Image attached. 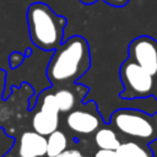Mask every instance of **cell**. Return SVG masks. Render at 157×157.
Masks as SVG:
<instances>
[{
  "label": "cell",
  "instance_id": "obj_12",
  "mask_svg": "<svg viewBox=\"0 0 157 157\" xmlns=\"http://www.w3.org/2000/svg\"><path fill=\"white\" fill-rule=\"evenodd\" d=\"M59 110L60 112H70L72 110L75 103H76V96L72 91L67 88H61L54 93Z\"/></svg>",
  "mask_w": 157,
  "mask_h": 157
},
{
  "label": "cell",
  "instance_id": "obj_13",
  "mask_svg": "<svg viewBox=\"0 0 157 157\" xmlns=\"http://www.w3.org/2000/svg\"><path fill=\"white\" fill-rule=\"evenodd\" d=\"M40 109L44 110V112H48V113H53V114H59V113H60L54 93H47V94L42 98Z\"/></svg>",
  "mask_w": 157,
  "mask_h": 157
},
{
  "label": "cell",
  "instance_id": "obj_18",
  "mask_svg": "<svg viewBox=\"0 0 157 157\" xmlns=\"http://www.w3.org/2000/svg\"><path fill=\"white\" fill-rule=\"evenodd\" d=\"M150 152H151V155H153L155 157H157V139L156 140H153L152 142H150Z\"/></svg>",
  "mask_w": 157,
  "mask_h": 157
},
{
  "label": "cell",
  "instance_id": "obj_15",
  "mask_svg": "<svg viewBox=\"0 0 157 157\" xmlns=\"http://www.w3.org/2000/svg\"><path fill=\"white\" fill-rule=\"evenodd\" d=\"M55 157H86V156L76 148H65L63 152H60Z\"/></svg>",
  "mask_w": 157,
  "mask_h": 157
},
{
  "label": "cell",
  "instance_id": "obj_11",
  "mask_svg": "<svg viewBox=\"0 0 157 157\" xmlns=\"http://www.w3.org/2000/svg\"><path fill=\"white\" fill-rule=\"evenodd\" d=\"M115 152H117V157H152L151 152L147 148L134 141L120 144L115 150Z\"/></svg>",
  "mask_w": 157,
  "mask_h": 157
},
{
  "label": "cell",
  "instance_id": "obj_6",
  "mask_svg": "<svg viewBox=\"0 0 157 157\" xmlns=\"http://www.w3.org/2000/svg\"><path fill=\"white\" fill-rule=\"evenodd\" d=\"M66 125L77 134H92L101 126V117L94 104H87L83 108L70 110L66 117Z\"/></svg>",
  "mask_w": 157,
  "mask_h": 157
},
{
  "label": "cell",
  "instance_id": "obj_16",
  "mask_svg": "<svg viewBox=\"0 0 157 157\" xmlns=\"http://www.w3.org/2000/svg\"><path fill=\"white\" fill-rule=\"evenodd\" d=\"M94 157H117L115 150H108V148H99L96 153Z\"/></svg>",
  "mask_w": 157,
  "mask_h": 157
},
{
  "label": "cell",
  "instance_id": "obj_5",
  "mask_svg": "<svg viewBox=\"0 0 157 157\" xmlns=\"http://www.w3.org/2000/svg\"><path fill=\"white\" fill-rule=\"evenodd\" d=\"M129 58L150 72L157 76V40L148 36L135 38L129 44Z\"/></svg>",
  "mask_w": 157,
  "mask_h": 157
},
{
  "label": "cell",
  "instance_id": "obj_20",
  "mask_svg": "<svg viewBox=\"0 0 157 157\" xmlns=\"http://www.w3.org/2000/svg\"><path fill=\"white\" fill-rule=\"evenodd\" d=\"M81 4H83V5H93L94 2H97L98 0H78Z\"/></svg>",
  "mask_w": 157,
  "mask_h": 157
},
{
  "label": "cell",
  "instance_id": "obj_9",
  "mask_svg": "<svg viewBox=\"0 0 157 157\" xmlns=\"http://www.w3.org/2000/svg\"><path fill=\"white\" fill-rule=\"evenodd\" d=\"M94 142L99 148L117 150L121 144L115 131L110 128H98L94 134Z\"/></svg>",
  "mask_w": 157,
  "mask_h": 157
},
{
  "label": "cell",
  "instance_id": "obj_4",
  "mask_svg": "<svg viewBox=\"0 0 157 157\" xmlns=\"http://www.w3.org/2000/svg\"><path fill=\"white\" fill-rule=\"evenodd\" d=\"M113 125L123 134L137 137V139H150L155 134V128L151 119L137 110L121 109L112 115Z\"/></svg>",
  "mask_w": 157,
  "mask_h": 157
},
{
  "label": "cell",
  "instance_id": "obj_19",
  "mask_svg": "<svg viewBox=\"0 0 157 157\" xmlns=\"http://www.w3.org/2000/svg\"><path fill=\"white\" fill-rule=\"evenodd\" d=\"M5 77H6V72L4 70L0 69V96L2 93V90H4V83H5Z\"/></svg>",
  "mask_w": 157,
  "mask_h": 157
},
{
  "label": "cell",
  "instance_id": "obj_1",
  "mask_svg": "<svg viewBox=\"0 0 157 157\" xmlns=\"http://www.w3.org/2000/svg\"><path fill=\"white\" fill-rule=\"evenodd\" d=\"M91 66L88 42L81 36H72L54 50L47 74L53 83H71Z\"/></svg>",
  "mask_w": 157,
  "mask_h": 157
},
{
  "label": "cell",
  "instance_id": "obj_21",
  "mask_svg": "<svg viewBox=\"0 0 157 157\" xmlns=\"http://www.w3.org/2000/svg\"><path fill=\"white\" fill-rule=\"evenodd\" d=\"M156 93H157V87H156Z\"/></svg>",
  "mask_w": 157,
  "mask_h": 157
},
{
  "label": "cell",
  "instance_id": "obj_14",
  "mask_svg": "<svg viewBox=\"0 0 157 157\" xmlns=\"http://www.w3.org/2000/svg\"><path fill=\"white\" fill-rule=\"evenodd\" d=\"M23 60H25V55H23V54L18 53V52H13V53H11L10 59H9L10 66H11L12 69H15V67L20 66V65L23 63Z\"/></svg>",
  "mask_w": 157,
  "mask_h": 157
},
{
  "label": "cell",
  "instance_id": "obj_17",
  "mask_svg": "<svg viewBox=\"0 0 157 157\" xmlns=\"http://www.w3.org/2000/svg\"><path fill=\"white\" fill-rule=\"evenodd\" d=\"M107 5L113 6V7H124L128 5L130 0H103Z\"/></svg>",
  "mask_w": 157,
  "mask_h": 157
},
{
  "label": "cell",
  "instance_id": "obj_2",
  "mask_svg": "<svg viewBox=\"0 0 157 157\" xmlns=\"http://www.w3.org/2000/svg\"><path fill=\"white\" fill-rule=\"evenodd\" d=\"M28 32L32 43L42 50H55L63 42L67 20L48 4L32 2L27 9Z\"/></svg>",
  "mask_w": 157,
  "mask_h": 157
},
{
  "label": "cell",
  "instance_id": "obj_8",
  "mask_svg": "<svg viewBox=\"0 0 157 157\" xmlns=\"http://www.w3.org/2000/svg\"><path fill=\"white\" fill-rule=\"evenodd\" d=\"M32 128L38 134L48 136L59 128V114H53L39 109L32 117Z\"/></svg>",
  "mask_w": 157,
  "mask_h": 157
},
{
  "label": "cell",
  "instance_id": "obj_3",
  "mask_svg": "<svg viewBox=\"0 0 157 157\" xmlns=\"http://www.w3.org/2000/svg\"><path fill=\"white\" fill-rule=\"evenodd\" d=\"M120 80L125 87L121 93L124 98L146 97L153 88V76L130 58L120 67Z\"/></svg>",
  "mask_w": 157,
  "mask_h": 157
},
{
  "label": "cell",
  "instance_id": "obj_10",
  "mask_svg": "<svg viewBox=\"0 0 157 157\" xmlns=\"http://www.w3.org/2000/svg\"><path fill=\"white\" fill-rule=\"evenodd\" d=\"M65 148H67V137L66 135L60 131L55 130L47 137V156L48 157H55L60 152H63Z\"/></svg>",
  "mask_w": 157,
  "mask_h": 157
},
{
  "label": "cell",
  "instance_id": "obj_7",
  "mask_svg": "<svg viewBox=\"0 0 157 157\" xmlns=\"http://www.w3.org/2000/svg\"><path fill=\"white\" fill-rule=\"evenodd\" d=\"M47 153V137L37 131H25L18 141V157H43Z\"/></svg>",
  "mask_w": 157,
  "mask_h": 157
}]
</instances>
